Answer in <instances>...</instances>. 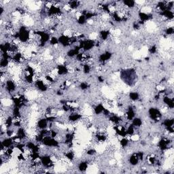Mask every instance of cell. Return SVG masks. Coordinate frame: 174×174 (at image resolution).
Listing matches in <instances>:
<instances>
[{
    "instance_id": "cell-12",
    "label": "cell",
    "mask_w": 174,
    "mask_h": 174,
    "mask_svg": "<svg viewBox=\"0 0 174 174\" xmlns=\"http://www.w3.org/2000/svg\"><path fill=\"white\" fill-rule=\"evenodd\" d=\"M35 86L37 87V88L42 92H44L47 90V87L42 80H37L35 82Z\"/></svg>"
},
{
    "instance_id": "cell-20",
    "label": "cell",
    "mask_w": 174,
    "mask_h": 174,
    "mask_svg": "<svg viewBox=\"0 0 174 174\" xmlns=\"http://www.w3.org/2000/svg\"><path fill=\"white\" fill-rule=\"evenodd\" d=\"M88 168V163L87 162H82L80 163V165L78 166L79 170L82 172L85 171Z\"/></svg>"
},
{
    "instance_id": "cell-31",
    "label": "cell",
    "mask_w": 174,
    "mask_h": 174,
    "mask_svg": "<svg viewBox=\"0 0 174 174\" xmlns=\"http://www.w3.org/2000/svg\"><path fill=\"white\" fill-rule=\"evenodd\" d=\"M86 21H87V19H86L85 16L81 15V16H79V18H78V22L80 25H84V23L86 22Z\"/></svg>"
},
{
    "instance_id": "cell-17",
    "label": "cell",
    "mask_w": 174,
    "mask_h": 174,
    "mask_svg": "<svg viewBox=\"0 0 174 174\" xmlns=\"http://www.w3.org/2000/svg\"><path fill=\"white\" fill-rule=\"evenodd\" d=\"M81 117H82V116L79 114H72V115L69 116V120L72 122L77 121L78 120L80 119Z\"/></svg>"
},
{
    "instance_id": "cell-23",
    "label": "cell",
    "mask_w": 174,
    "mask_h": 174,
    "mask_svg": "<svg viewBox=\"0 0 174 174\" xmlns=\"http://www.w3.org/2000/svg\"><path fill=\"white\" fill-rule=\"evenodd\" d=\"M109 120L112 122H114V124H118L122 121V119L117 116H112L109 118Z\"/></svg>"
},
{
    "instance_id": "cell-42",
    "label": "cell",
    "mask_w": 174,
    "mask_h": 174,
    "mask_svg": "<svg viewBox=\"0 0 174 174\" xmlns=\"http://www.w3.org/2000/svg\"><path fill=\"white\" fill-rule=\"evenodd\" d=\"M13 134V130H10V129H8V130H6V135L8 136V137H11L12 135Z\"/></svg>"
},
{
    "instance_id": "cell-22",
    "label": "cell",
    "mask_w": 174,
    "mask_h": 174,
    "mask_svg": "<svg viewBox=\"0 0 174 174\" xmlns=\"http://www.w3.org/2000/svg\"><path fill=\"white\" fill-rule=\"evenodd\" d=\"M104 109H105V108L103 107L102 104H99L94 109H95V112L96 114H99L101 113H102Z\"/></svg>"
},
{
    "instance_id": "cell-25",
    "label": "cell",
    "mask_w": 174,
    "mask_h": 174,
    "mask_svg": "<svg viewBox=\"0 0 174 174\" xmlns=\"http://www.w3.org/2000/svg\"><path fill=\"white\" fill-rule=\"evenodd\" d=\"M123 3L124 5H126L129 8H133L135 4V2L133 0H125L123 1Z\"/></svg>"
},
{
    "instance_id": "cell-36",
    "label": "cell",
    "mask_w": 174,
    "mask_h": 174,
    "mask_svg": "<svg viewBox=\"0 0 174 174\" xmlns=\"http://www.w3.org/2000/svg\"><path fill=\"white\" fill-rule=\"evenodd\" d=\"M50 42L51 45H56V44H57L59 43V40H58L56 37H51Z\"/></svg>"
},
{
    "instance_id": "cell-44",
    "label": "cell",
    "mask_w": 174,
    "mask_h": 174,
    "mask_svg": "<svg viewBox=\"0 0 174 174\" xmlns=\"http://www.w3.org/2000/svg\"><path fill=\"white\" fill-rule=\"evenodd\" d=\"M98 80L100 82H103L104 81V79L101 76H98Z\"/></svg>"
},
{
    "instance_id": "cell-5",
    "label": "cell",
    "mask_w": 174,
    "mask_h": 174,
    "mask_svg": "<svg viewBox=\"0 0 174 174\" xmlns=\"http://www.w3.org/2000/svg\"><path fill=\"white\" fill-rule=\"evenodd\" d=\"M58 40L59 43H61L63 46H68L71 44V37H68L67 35H62L59 37Z\"/></svg>"
},
{
    "instance_id": "cell-2",
    "label": "cell",
    "mask_w": 174,
    "mask_h": 174,
    "mask_svg": "<svg viewBox=\"0 0 174 174\" xmlns=\"http://www.w3.org/2000/svg\"><path fill=\"white\" fill-rule=\"evenodd\" d=\"M42 142L44 145L46 146H50V147H57L59 146V142L58 141L54 140V138L49 136H45L44 137Z\"/></svg>"
},
{
    "instance_id": "cell-21",
    "label": "cell",
    "mask_w": 174,
    "mask_h": 174,
    "mask_svg": "<svg viewBox=\"0 0 174 174\" xmlns=\"http://www.w3.org/2000/svg\"><path fill=\"white\" fill-rule=\"evenodd\" d=\"M139 16H140V19H141V21H148V19L150 18V16L147 14L146 13L144 12H140L139 13Z\"/></svg>"
},
{
    "instance_id": "cell-43",
    "label": "cell",
    "mask_w": 174,
    "mask_h": 174,
    "mask_svg": "<svg viewBox=\"0 0 174 174\" xmlns=\"http://www.w3.org/2000/svg\"><path fill=\"white\" fill-rule=\"evenodd\" d=\"M133 28L135 29H138L140 28V25H139V23H134Z\"/></svg>"
},
{
    "instance_id": "cell-10",
    "label": "cell",
    "mask_w": 174,
    "mask_h": 174,
    "mask_svg": "<svg viewBox=\"0 0 174 174\" xmlns=\"http://www.w3.org/2000/svg\"><path fill=\"white\" fill-rule=\"evenodd\" d=\"M16 84L13 81L8 80L6 82V89L9 93L13 92L16 89Z\"/></svg>"
},
{
    "instance_id": "cell-24",
    "label": "cell",
    "mask_w": 174,
    "mask_h": 174,
    "mask_svg": "<svg viewBox=\"0 0 174 174\" xmlns=\"http://www.w3.org/2000/svg\"><path fill=\"white\" fill-rule=\"evenodd\" d=\"M174 123V119H167V120H165V121L163 122V124H164V126L166 127V128L169 127H173Z\"/></svg>"
},
{
    "instance_id": "cell-35",
    "label": "cell",
    "mask_w": 174,
    "mask_h": 174,
    "mask_svg": "<svg viewBox=\"0 0 174 174\" xmlns=\"http://www.w3.org/2000/svg\"><path fill=\"white\" fill-rule=\"evenodd\" d=\"M83 70H84V74H88L90 72V67L88 64H85L83 66Z\"/></svg>"
},
{
    "instance_id": "cell-3",
    "label": "cell",
    "mask_w": 174,
    "mask_h": 174,
    "mask_svg": "<svg viewBox=\"0 0 174 174\" xmlns=\"http://www.w3.org/2000/svg\"><path fill=\"white\" fill-rule=\"evenodd\" d=\"M149 115L152 120H159V118L161 116V114L158 109L152 108L149 109Z\"/></svg>"
},
{
    "instance_id": "cell-26",
    "label": "cell",
    "mask_w": 174,
    "mask_h": 174,
    "mask_svg": "<svg viewBox=\"0 0 174 174\" xmlns=\"http://www.w3.org/2000/svg\"><path fill=\"white\" fill-rule=\"evenodd\" d=\"M5 124H6V127H8V128L11 127V126H12L13 124V118L12 117L9 116L8 118H7L6 120V122H5Z\"/></svg>"
},
{
    "instance_id": "cell-40",
    "label": "cell",
    "mask_w": 174,
    "mask_h": 174,
    "mask_svg": "<svg viewBox=\"0 0 174 174\" xmlns=\"http://www.w3.org/2000/svg\"><path fill=\"white\" fill-rule=\"evenodd\" d=\"M150 52V53H152V54H154V53H156V47L155 46H152L150 47V48L149 49Z\"/></svg>"
},
{
    "instance_id": "cell-15",
    "label": "cell",
    "mask_w": 174,
    "mask_h": 174,
    "mask_svg": "<svg viewBox=\"0 0 174 174\" xmlns=\"http://www.w3.org/2000/svg\"><path fill=\"white\" fill-rule=\"evenodd\" d=\"M161 14L162 16H164L168 19H172L174 18V13L172 12L171 10H166L165 11L161 12Z\"/></svg>"
},
{
    "instance_id": "cell-27",
    "label": "cell",
    "mask_w": 174,
    "mask_h": 174,
    "mask_svg": "<svg viewBox=\"0 0 174 174\" xmlns=\"http://www.w3.org/2000/svg\"><path fill=\"white\" fill-rule=\"evenodd\" d=\"M100 34H101V37L103 40H107V38L108 37L109 32V31L103 30V31H101L100 32Z\"/></svg>"
},
{
    "instance_id": "cell-18",
    "label": "cell",
    "mask_w": 174,
    "mask_h": 174,
    "mask_svg": "<svg viewBox=\"0 0 174 174\" xmlns=\"http://www.w3.org/2000/svg\"><path fill=\"white\" fill-rule=\"evenodd\" d=\"M132 124L133 125L134 127H139L141 124H142V121L141 119H140V118H135L132 120Z\"/></svg>"
},
{
    "instance_id": "cell-19",
    "label": "cell",
    "mask_w": 174,
    "mask_h": 174,
    "mask_svg": "<svg viewBox=\"0 0 174 174\" xmlns=\"http://www.w3.org/2000/svg\"><path fill=\"white\" fill-rule=\"evenodd\" d=\"M18 137L21 139V140H22L26 137V133H25V130L22 129V128H20L18 131H17V135H16Z\"/></svg>"
},
{
    "instance_id": "cell-38",
    "label": "cell",
    "mask_w": 174,
    "mask_h": 174,
    "mask_svg": "<svg viewBox=\"0 0 174 174\" xmlns=\"http://www.w3.org/2000/svg\"><path fill=\"white\" fill-rule=\"evenodd\" d=\"M80 88L82 90H86V89H87L88 88V84L87 83H86V82H82L80 84Z\"/></svg>"
},
{
    "instance_id": "cell-7",
    "label": "cell",
    "mask_w": 174,
    "mask_h": 174,
    "mask_svg": "<svg viewBox=\"0 0 174 174\" xmlns=\"http://www.w3.org/2000/svg\"><path fill=\"white\" fill-rule=\"evenodd\" d=\"M170 140H165V139H162L159 141V148L162 150H165V149L167 148L168 144L170 143Z\"/></svg>"
},
{
    "instance_id": "cell-39",
    "label": "cell",
    "mask_w": 174,
    "mask_h": 174,
    "mask_svg": "<svg viewBox=\"0 0 174 174\" xmlns=\"http://www.w3.org/2000/svg\"><path fill=\"white\" fill-rule=\"evenodd\" d=\"M174 29L173 27H169L166 29V33L167 35H171L174 33Z\"/></svg>"
},
{
    "instance_id": "cell-4",
    "label": "cell",
    "mask_w": 174,
    "mask_h": 174,
    "mask_svg": "<svg viewBox=\"0 0 174 174\" xmlns=\"http://www.w3.org/2000/svg\"><path fill=\"white\" fill-rule=\"evenodd\" d=\"M41 163L47 168H50L53 166V161L49 156H43L40 157Z\"/></svg>"
},
{
    "instance_id": "cell-29",
    "label": "cell",
    "mask_w": 174,
    "mask_h": 174,
    "mask_svg": "<svg viewBox=\"0 0 174 174\" xmlns=\"http://www.w3.org/2000/svg\"><path fill=\"white\" fill-rule=\"evenodd\" d=\"M79 6H80V2L78 1H71L69 3V7L72 9L77 8Z\"/></svg>"
},
{
    "instance_id": "cell-9",
    "label": "cell",
    "mask_w": 174,
    "mask_h": 174,
    "mask_svg": "<svg viewBox=\"0 0 174 174\" xmlns=\"http://www.w3.org/2000/svg\"><path fill=\"white\" fill-rule=\"evenodd\" d=\"M56 72L59 75H65L68 73V69L65 65H58Z\"/></svg>"
},
{
    "instance_id": "cell-33",
    "label": "cell",
    "mask_w": 174,
    "mask_h": 174,
    "mask_svg": "<svg viewBox=\"0 0 174 174\" xmlns=\"http://www.w3.org/2000/svg\"><path fill=\"white\" fill-rule=\"evenodd\" d=\"M127 131V134L129 135H132L134 133V126L133 124H130V126L128 127Z\"/></svg>"
},
{
    "instance_id": "cell-28",
    "label": "cell",
    "mask_w": 174,
    "mask_h": 174,
    "mask_svg": "<svg viewBox=\"0 0 174 174\" xmlns=\"http://www.w3.org/2000/svg\"><path fill=\"white\" fill-rule=\"evenodd\" d=\"M129 97L131 100L133 101H136L139 99V94L136 92H132L129 94Z\"/></svg>"
},
{
    "instance_id": "cell-6",
    "label": "cell",
    "mask_w": 174,
    "mask_h": 174,
    "mask_svg": "<svg viewBox=\"0 0 174 174\" xmlns=\"http://www.w3.org/2000/svg\"><path fill=\"white\" fill-rule=\"evenodd\" d=\"M14 142V141L12 138H6V139H4L3 141H1V145H2L5 148H8L12 146Z\"/></svg>"
},
{
    "instance_id": "cell-37",
    "label": "cell",
    "mask_w": 174,
    "mask_h": 174,
    "mask_svg": "<svg viewBox=\"0 0 174 174\" xmlns=\"http://www.w3.org/2000/svg\"><path fill=\"white\" fill-rule=\"evenodd\" d=\"M128 143H129V141H128L127 139H126V138H123V139L120 141V145H121L122 147H126V146L128 145Z\"/></svg>"
},
{
    "instance_id": "cell-32",
    "label": "cell",
    "mask_w": 174,
    "mask_h": 174,
    "mask_svg": "<svg viewBox=\"0 0 174 174\" xmlns=\"http://www.w3.org/2000/svg\"><path fill=\"white\" fill-rule=\"evenodd\" d=\"M97 139L99 141L103 142L106 140V136L104 134H98V135H97Z\"/></svg>"
},
{
    "instance_id": "cell-13",
    "label": "cell",
    "mask_w": 174,
    "mask_h": 174,
    "mask_svg": "<svg viewBox=\"0 0 174 174\" xmlns=\"http://www.w3.org/2000/svg\"><path fill=\"white\" fill-rule=\"evenodd\" d=\"M48 120L46 118H43L37 122V127L41 129H45L47 127L48 125Z\"/></svg>"
},
{
    "instance_id": "cell-34",
    "label": "cell",
    "mask_w": 174,
    "mask_h": 174,
    "mask_svg": "<svg viewBox=\"0 0 174 174\" xmlns=\"http://www.w3.org/2000/svg\"><path fill=\"white\" fill-rule=\"evenodd\" d=\"M65 156L67 157V159L70 160V161H72L74 159V153L72 152H68L65 154Z\"/></svg>"
},
{
    "instance_id": "cell-11",
    "label": "cell",
    "mask_w": 174,
    "mask_h": 174,
    "mask_svg": "<svg viewBox=\"0 0 174 174\" xmlns=\"http://www.w3.org/2000/svg\"><path fill=\"white\" fill-rule=\"evenodd\" d=\"M80 49L81 48L79 47V46H76L74 49L69 50L67 54V56H68L69 57H73V56H76L78 53H79Z\"/></svg>"
},
{
    "instance_id": "cell-30",
    "label": "cell",
    "mask_w": 174,
    "mask_h": 174,
    "mask_svg": "<svg viewBox=\"0 0 174 174\" xmlns=\"http://www.w3.org/2000/svg\"><path fill=\"white\" fill-rule=\"evenodd\" d=\"M8 64H9V60L8 59H2L1 61V63H0L1 68H6V67H7Z\"/></svg>"
},
{
    "instance_id": "cell-14",
    "label": "cell",
    "mask_w": 174,
    "mask_h": 174,
    "mask_svg": "<svg viewBox=\"0 0 174 174\" xmlns=\"http://www.w3.org/2000/svg\"><path fill=\"white\" fill-rule=\"evenodd\" d=\"M135 117V112L132 107H129L127 112V118L129 120H132Z\"/></svg>"
},
{
    "instance_id": "cell-8",
    "label": "cell",
    "mask_w": 174,
    "mask_h": 174,
    "mask_svg": "<svg viewBox=\"0 0 174 174\" xmlns=\"http://www.w3.org/2000/svg\"><path fill=\"white\" fill-rule=\"evenodd\" d=\"M111 56H112V53H109V52H106L102 54H101L99 59V61L101 62L105 63L106 61H108L110 59Z\"/></svg>"
},
{
    "instance_id": "cell-16",
    "label": "cell",
    "mask_w": 174,
    "mask_h": 174,
    "mask_svg": "<svg viewBox=\"0 0 174 174\" xmlns=\"http://www.w3.org/2000/svg\"><path fill=\"white\" fill-rule=\"evenodd\" d=\"M129 162H130V165H136L139 162V159L136 155V154H134L132 156H130V159H129Z\"/></svg>"
},
{
    "instance_id": "cell-1",
    "label": "cell",
    "mask_w": 174,
    "mask_h": 174,
    "mask_svg": "<svg viewBox=\"0 0 174 174\" xmlns=\"http://www.w3.org/2000/svg\"><path fill=\"white\" fill-rule=\"evenodd\" d=\"M19 40L22 42H26L29 40L30 37V33L29 31H27V29L25 27H21L19 31Z\"/></svg>"
},
{
    "instance_id": "cell-41",
    "label": "cell",
    "mask_w": 174,
    "mask_h": 174,
    "mask_svg": "<svg viewBox=\"0 0 174 174\" xmlns=\"http://www.w3.org/2000/svg\"><path fill=\"white\" fill-rule=\"evenodd\" d=\"M96 153V151L94 149H90L87 151V154L88 155H93Z\"/></svg>"
}]
</instances>
